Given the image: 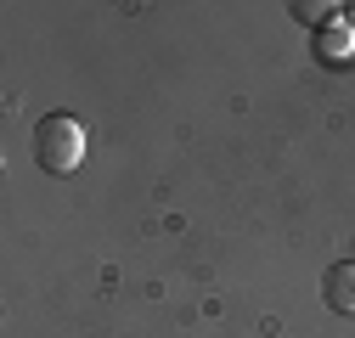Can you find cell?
Returning <instances> with one entry per match:
<instances>
[{
    "label": "cell",
    "mask_w": 355,
    "mask_h": 338,
    "mask_svg": "<svg viewBox=\"0 0 355 338\" xmlns=\"http://www.w3.org/2000/svg\"><path fill=\"white\" fill-rule=\"evenodd\" d=\"M34 158L40 169H51V175H73L85 163V124L68 118V113H51L34 124Z\"/></svg>",
    "instance_id": "1"
},
{
    "label": "cell",
    "mask_w": 355,
    "mask_h": 338,
    "mask_svg": "<svg viewBox=\"0 0 355 338\" xmlns=\"http://www.w3.org/2000/svg\"><path fill=\"white\" fill-rule=\"evenodd\" d=\"M316 51H322V62H349L355 57V28L349 23H338V28H322V39H316Z\"/></svg>",
    "instance_id": "3"
},
{
    "label": "cell",
    "mask_w": 355,
    "mask_h": 338,
    "mask_svg": "<svg viewBox=\"0 0 355 338\" xmlns=\"http://www.w3.org/2000/svg\"><path fill=\"white\" fill-rule=\"evenodd\" d=\"M322 299H327L333 316H355V260H338L322 276Z\"/></svg>",
    "instance_id": "2"
},
{
    "label": "cell",
    "mask_w": 355,
    "mask_h": 338,
    "mask_svg": "<svg viewBox=\"0 0 355 338\" xmlns=\"http://www.w3.org/2000/svg\"><path fill=\"white\" fill-rule=\"evenodd\" d=\"M327 12H338V6H322V0H316V6H293L299 23H327Z\"/></svg>",
    "instance_id": "4"
}]
</instances>
